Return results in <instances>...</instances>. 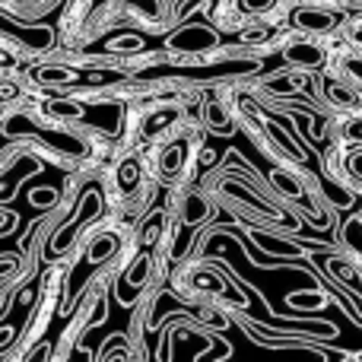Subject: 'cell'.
<instances>
[{
	"instance_id": "cell-9",
	"label": "cell",
	"mask_w": 362,
	"mask_h": 362,
	"mask_svg": "<svg viewBox=\"0 0 362 362\" xmlns=\"http://www.w3.org/2000/svg\"><path fill=\"white\" fill-rule=\"evenodd\" d=\"M327 99H331L334 105H346V108L356 105V93L346 89L344 83H327Z\"/></svg>"
},
{
	"instance_id": "cell-10",
	"label": "cell",
	"mask_w": 362,
	"mask_h": 362,
	"mask_svg": "<svg viewBox=\"0 0 362 362\" xmlns=\"http://www.w3.org/2000/svg\"><path fill=\"white\" fill-rule=\"evenodd\" d=\"M175 118H178L175 108H163V112L150 115V121L144 124V134H156V131H163V127H165V124H172Z\"/></svg>"
},
{
	"instance_id": "cell-21",
	"label": "cell",
	"mask_w": 362,
	"mask_h": 362,
	"mask_svg": "<svg viewBox=\"0 0 362 362\" xmlns=\"http://www.w3.org/2000/svg\"><path fill=\"white\" fill-rule=\"evenodd\" d=\"M270 89H274V93H293V80H283V76H280V80H274V83H270Z\"/></svg>"
},
{
	"instance_id": "cell-5",
	"label": "cell",
	"mask_w": 362,
	"mask_h": 362,
	"mask_svg": "<svg viewBox=\"0 0 362 362\" xmlns=\"http://www.w3.org/2000/svg\"><path fill=\"white\" fill-rule=\"evenodd\" d=\"M118 245H121V238L115 235V232H102V235L89 245V261L99 264V261H105V257H112L115 251H118Z\"/></svg>"
},
{
	"instance_id": "cell-20",
	"label": "cell",
	"mask_w": 362,
	"mask_h": 362,
	"mask_svg": "<svg viewBox=\"0 0 362 362\" xmlns=\"http://www.w3.org/2000/svg\"><path fill=\"white\" fill-rule=\"evenodd\" d=\"M156 232H163V216H156V219H153L150 226H146L144 238H146V242H153V238H156Z\"/></svg>"
},
{
	"instance_id": "cell-16",
	"label": "cell",
	"mask_w": 362,
	"mask_h": 362,
	"mask_svg": "<svg viewBox=\"0 0 362 362\" xmlns=\"http://www.w3.org/2000/svg\"><path fill=\"white\" fill-rule=\"evenodd\" d=\"M331 270H334V274H337V276H344V280L350 283L353 289L359 286V276H356V270H353V267H344V264H340V261H334V264H331Z\"/></svg>"
},
{
	"instance_id": "cell-25",
	"label": "cell",
	"mask_w": 362,
	"mask_h": 362,
	"mask_svg": "<svg viewBox=\"0 0 362 362\" xmlns=\"http://www.w3.org/2000/svg\"><path fill=\"white\" fill-rule=\"evenodd\" d=\"M13 64V57L10 54H4V51H0V67H10Z\"/></svg>"
},
{
	"instance_id": "cell-17",
	"label": "cell",
	"mask_w": 362,
	"mask_h": 362,
	"mask_svg": "<svg viewBox=\"0 0 362 362\" xmlns=\"http://www.w3.org/2000/svg\"><path fill=\"white\" fill-rule=\"evenodd\" d=\"M206 121H210L213 127H226V112H223V105H206Z\"/></svg>"
},
{
	"instance_id": "cell-19",
	"label": "cell",
	"mask_w": 362,
	"mask_h": 362,
	"mask_svg": "<svg viewBox=\"0 0 362 362\" xmlns=\"http://www.w3.org/2000/svg\"><path fill=\"white\" fill-rule=\"evenodd\" d=\"M293 305H325L321 296H293Z\"/></svg>"
},
{
	"instance_id": "cell-15",
	"label": "cell",
	"mask_w": 362,
	"mask_h": 362,
	"mask_svg": "<svg viewBox=\"0 0 362 362\" xmlns=\"http://www.w3.org/2000/svg\"><path fill=\"white\" fill-rule=\"evenodd\" d=\"M131 6L146 19H159V0H131Z\"/></svg>"
},
{
	"instance_id": "cell-12",
	"label": "cell",
	"mask_w": 362,
	"mask_h": 362,
	"mask_svg": "<svg viewBox=\"0 0 362 362\" xmlns=\"http://www.w3.org/2000/svg\"><path fill=\"white\" fill-rule=\"evenodd\" d=\"M274 181H276V187H280L283 194H289V197H302V185H299V178L286 175V172H274Z\"/></svg>"
},
{
	"instance_id": "cell-1",
	"label": "cell",
	"mask_w": 362,
	"mask_h": 362,
	"mask_svg": "<svg viewBox=\"0 0 362 362\" xmlns=\"http://www.w3.org/2000/svg\"><path fill=\"white\" fill-rule=\"evenodd\" d=\"M213 45H216V35H213L210 29H200V25L181 29L169 38V48H175V51H206V48H213Z\"/></svg>"
},
{
	"instance_id": "cell-3",
	"label": "cell",
	"mask_w": 362,
	"mask_h": 362,
	"mask_svg": "<svg viewBox=\"0 0 362 362\" xmlns=\"http://www.w3.org/2000/svg\"><path fill=\"white\" fill-rule=\"evenodd\" d=\"M146 274H150V257L140 255L124 274V286L127 289H121V302H131V289L134 293H140V286L146 283Z\"/></svg>"
},
{
	"instance_id": "cell-6",
	"label": "cell",
	"mask_w": 362,
	"mask_h": 362,
	"mask_svg": "<svg viewBox=\"0 0 362 362\" xmlns=\"http://www.w3.org/2000/svg\"><path fill=\"white\" fill-rule=\"evenodd\" d=\"M185 156H187V146L185 144H172L169 150L159 156V169H163L165 175H175L181 165H185Z\"/></svg>"
},
{
	"instance_id": "cell-8",
	"label": "cell",
	"mask_w": 362,
	"mask_h": 362,
	"mask_svg": "<svg viewBox=\"0 0 362 362\" xmlns=\"http://www.w3.org/2000/svg\"><path fill=\"white\" fill-rule=\"evenodd\" d=\"M118 185H121V191H134V187L140 185V165L134 163V159H124V163H121Z\"/></svg>"
},
{
	"instance_id": "cell-18",
	"label": "cell",
	"mask_w": 362,
	"mask_h": 362,
	"mask_svg": "<svg viewBox=\"0 0 362 362\" xmlns=\"http://www.w3.org/2000/svg\"><path fill=\"white\" fill-rule=\"evenodd\" d=\"M270 4H274V0H242V6L248 13H261V10H270Z\"/></svg>"
},
{
	"instance_id": "cell-11",
	"label": "cell",
	"mask_w": 362,
	"mask_h": 362,
	"mask_svg": "<svg viewBox=\"0 0 362 362\" xmlns=\"http://www.w3.org/2000/svg\"><path fill=\"white\" fill-rule=\"evenodd\" d=\"M35 80L38 83H70V80H76V74L74 70H64V67H45L35 74Z\"/></svg>"
},
{
	"instance_id": "cell-13",
	"label": "cell",
	"mask_w": 362,
	"mask_h": 362,
	"mask_svg": "<svg viewBox=\"0 0 362 362\" xmlns=\"http://www.w3.org/2000/svg\"><path fill=\"white\" fill-rule=\"evenodd\" d=\"M48 115H54V118H80L83 108L74 105V102H48Z\"/></svg>"
},
{
	"instance_id": "cell-2",
	"label": "cell",
	"mask_w": 362,
	"mask_h": 362,
	"mask_svg": "<svg viewBox=\"0 0 362 362\" xmlns=\"http://www.w3.org/2000/svg\"><path fill=\"white\" fill-rule=\"evenodd\" d=\"M293 23L299 25V29L305 32H327L337 19H334V13H325V10H312V6H302V10H296Z\"/></svg>"
},
{
	"instance_id": "cell-24",
	"label": "cell",
	"mask_w": 362,
	"mask_h": 362,
	"mask_svg": "<svg viewBox=\"0 0 362 362\" xmlns=\"http://www.w3.org/2000/svg\"><path fill=\"white\" fill-rule=\"evenodd\" d=\"M350 137H353V140L362 137V134H359V121H353V124H350Z\"/></svg>"
},
{
	"instance_id": "cell-23",
	"label": "cell",
	"mask_w": 362,
	"mask_h": 362,
	"mask_svg": "<svg viewBox=\"0 0 362 362\" xmlns=\"http://www.w3.org/2000/svg\"><path fill=\"white\" fill-rule=\"evenodd\" d=\"M13 334H16V331H13V327H4V331H0V346H4V344H10V340H13Z\"/></svg>"
},
{
	"instance_id": "cell-7",
	"label": "cell",
	"mask_w": 362,
	"mask_h": 362,
	"mask_svg": "<svg viewBox=\"0 0 362 362\" xmlns=\"http://www.w3.org/2000/svg\"><path fill=\"white\" fill-rule=\"evenodd\" d=\"M210 213V200L200 197V194H191L185 200V223H200V219Z\"/></svg>"
},
{
	"instance_id": "cell-14",
	"label": "cell",
	"mask_w": 362,
	"mask_h": 362,
	"mask_svg": "<svg viewBox=\"0 0 362 362\" xmlns=\"http://www.w3.org/2000/svg\"><path fill=\"white\" fill-rule=\"evenodd\" d=\"M344 238H346V245H350L353 251H362V238H359V216H353L350 223H346Z\"/></svg>"
},
{
	"instance_id": "cell-4",
	"label": "cell",
	"mask_w": 362,
	"mask_h": 362,
	"mask_svg": "<svg viewBox=\"0 0 362 362\" xmlns=\"http://www.w3.org/2000/svg\"><path fill=\"white\" fill-rule=\"evenodd\" d=\"M286 61L299 64V67H321V64H325V51H321L318 45H289Z\"/></svg>"
},
{
	"instance_id": "cell-22",
	"label": "cell",
	"mask_w": 362,
	"mask_h": 362,
	"mask_svg": "<svg viewBox=\"0 0 362 362\" xmlns=\"http://www.w3.org/2000/svg\"><path fill=\"white\" fill-rule=\"evenodd\" d=\"M16 93H19V89L13 86V83H0V102H6V99H16Z\"/></svg>"
}]
</instances>
